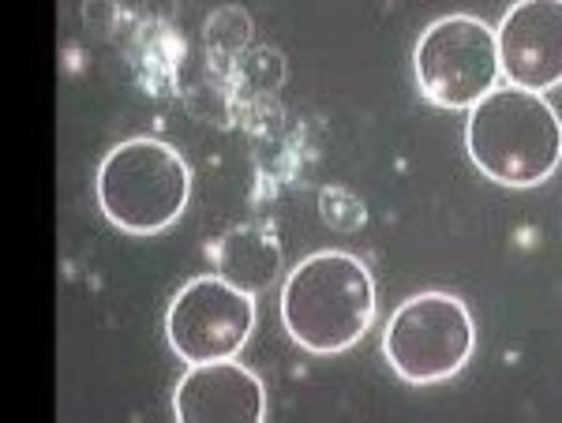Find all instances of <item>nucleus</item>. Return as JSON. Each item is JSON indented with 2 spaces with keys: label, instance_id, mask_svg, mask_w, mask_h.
<instances>
[{
  "label": "nucleus",
  "instance_id": "nucleus-1",
  "mask_svg": "<svg viewBox=\"0 0 562 423\" xmlns=\"http://www.w3.org/2000/svg\"><path fill=\"white\" fill-rule=\"evenodd\" d=\"M465 150L495 184L537 187L562 161V121L540 90L503 83L469 110Z\"/></svg>",
  "mask_w": 562,
  "mask_h": 423
},
{
  "label": "nucleus",
  "instance_id": "nucleus-2",
  "mask_svg": "<svg viewBox=\"0 0 562 423\" xmlns=\"http://www.w3.org/2000/svg\"><path fill=\"white\" fill-rule=\"evenodd\" d=\"M281 322L315 356H338L375 322V282L349 251H315L281 285Z\"/></svg>",
  "mask_w": 562,
  "mask_h": 423
},
{
  "label": "nucleus",
  "instance_id": "nucleus-3",
  "mask_svg": "<svg viewBox=\"0 0 562 423\" xmlns=\"http://www.w3.org/2000/svg\"><path fill=\"white\" fill-rule=\"evenodd\" d=\"M192 199L188 161L161 139H128L98 165V206L116 229L154 237L180 221Z\"/></svg>",
  "mask_w": 562,
  "mask_h": 423
},
{
  "label": "nucleus",
  "instance_id": "nucleus-4",
  "mask_svg": "<svg viewBox=\"0 0 562 423\" xmlns=\"http://www.w3.org/2000/svg\"><path fill=\"white\" fill-rule=\"evenodd\" d=\"M476 322L465 300L450 293H420L390 315L383 356L397 379L431 386L454 379L473 359Z\"/></svg>",
  "mask_w": 562,
  "mask_h": 423
},
{
  "label": "nucleus",
  "instance_id": "nucleus-5",
  "mask_svg": "<svg viewBox=\"0 0 562 423\" xmlns=\"http://www.w3.org/2000/svg\"><path fill=\"white\" fill-rule=\"evenodd\" d=\"M416 87L431 105L473 110L503 79L498 34L473 15H442L413 49Z\"/></svg>",
  "mask_w": 562,
  "mask_h": 423
},
{
  "label": "nucleus",
  "instance_id": "nucleus-6",
  "mask_svg": "<svg viewBox=\"0 0 562 423\" xmlns=\"http://www.w3.org/2000/svg\"><path fill=\"white\" fill-rule=\"evenodd\" d=\"M256 330V296L229 285L222 274H203L184 285L166 311L169 348L184 364L233 359Z\"/></svg>",
  "mask_w": 562,
  "mask_h": 423
},
{
  "label": "nucleus",
  "instance_id": "nucleus-7",
  "mask_svg": "<svg viewBox=\"0 0 562 423\" xmlns=\"http://www.w3.org/2000/svg\"><path fill=\"white\" fill-rule=\"evenodd\" d=\"M495 34L506 83L540 94L562 83V0H518Z\"/></svg>",
  "mask_w": 562,
  "mask_h": 423
},
{
  "label": "nucleus",
  "instance_id": "nucleus-8",
  "mask_svg": "<svg viewBox=\"0 0 562 423\" xmlns=\"http://www.w3.org/2000/svg\"><path fill=\"white\" fill-rule=\"evenodd\" d=\"M173 416L180 423H259L267 416V390L237 356L192 364L177 382Z\"/></svg>",
  "mask_w": 562,
  "mask_h": 423
},
{
  "label": "nucleus",
  "instance_id": "nucleus-9",
  "mask_svg": "<svg viewBox=\"0 0 562 423\" xmlns=\"http://www.w3.org/2000/svg\"><path fill=\"white\" fill-rule=\"evenodd\" d=\"M214 263H217V274H222L229 285L259 296L281 277L285 255H281V244L274 240V232L259 229V225H237V229L222 237Z\"/></svg>",
  "mask_w": 562,
  "mask_h": 423
}]
</instances>
